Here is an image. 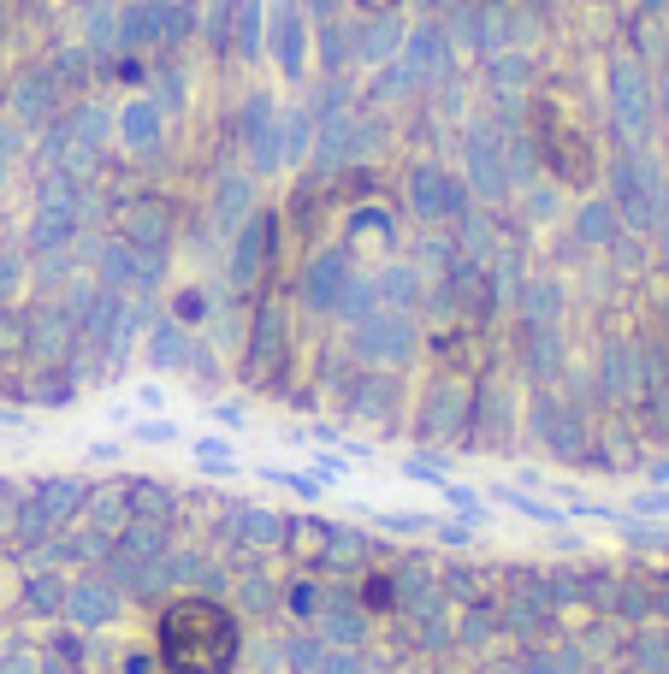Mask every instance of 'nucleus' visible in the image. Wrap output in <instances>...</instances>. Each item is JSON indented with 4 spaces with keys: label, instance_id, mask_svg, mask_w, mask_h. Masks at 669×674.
Returning a JSON list of instances; mask_svg holds the SVG:
<instances>
[{
    "label": "nucleus",
    "instance_id": "1",
    "mask_svg": "<svg viewBox=\"0 0 669 674\" xmlns=\"http://www.w3.org/2000/svg\"><path fill=\"white\" fill-rule=\"evenodd\" d=\"M160 656L178 674H231V663H238V627L214 604H178L160 621Z\"/></svg>",
    "mask_w": 669,
    "mask_h": 674
},
{
    "label": "nucleus",
    "instance_id": "2",
    "mask_svg": "<svg viewBox=\"0 0 669 674\" xmlns=\"http://www.w3.org/2000/svg\"><path fill=\"white\" fill-rule=\"evenodd\" d=\"M261 479H273V486H285V491H297V497H314V474H285V467H261Z\"/></svg>",
    "mask_w": 669,
    "mask_h": 674
},
{
    "label": "nucleus",
    "instance_id": "3",
    "mask_svg": "<svg viewBox=\"0 0 669 674\" xmlns=\"http://www.w3.org/2000/svg\"><path fill=\"white\" fill-rule=\"evenodd\" d=\"M498 497H504L510 509H521V515H533V521H557V509H551V503H533V497H521V491H510V486H504Z\"/></svg>",
    "mask_w": 669,
    "mask_h": 674
},
{
    "label": "nucleus",
    "instance_id": "4",
    "mask_svg": "<svg viewBox=\"0 0 669 674\" xmlns=\"http://www.w3.org/2000/svg\"><path fill=\"white\" fill-rule=\"evenodd\" d=\"M137 438H149V444H172V438H178V427H172V420H154V427H149V420H142V427H137Z\"/></svg>",
    "mask_w": 669,
    "mask_h": 674
}]
</instances>
